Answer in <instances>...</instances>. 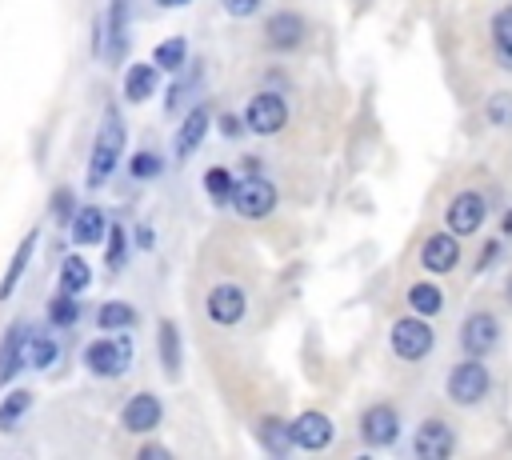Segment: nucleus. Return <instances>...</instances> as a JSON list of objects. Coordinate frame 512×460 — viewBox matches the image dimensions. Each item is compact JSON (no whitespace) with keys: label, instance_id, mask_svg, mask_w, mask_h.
I'll list each match as a JSON object with an SVG mask.
<instances>
[{"label":"nucleus","instance_id":"obj_1","mask_svg":"<svg viewBox=\"0 0 512 460\" xmlns=\"http://www.w3.org/2000/svg\"><path fill=\"white\" fill-rule=\"evenodd\" d=\"M124 140H128V132H124V120H120V108L108 104L104 108V120H100V132H96V144H92V156H88V184L92 188H104L108 184V176L120 164Z\"/></svg>","mask_w":512,"mask_h":460},{"label":"nucleus","instance_id":"obj_2","mask_svg":"<svg viewBox=\"0 0 512 460\" xmlns=\"http://www.w3.org/2000/svg\"><path fill=\"white\" fill-rule=\"evenodd\" d=\"M492 392V372L484 364V356H464L448 368V380H444V396L456 404V408H476L484 396Z\"/></svg>","mask_w":512,"mask_h":460},{"label":"nucleus","instance_id":"obj_3","mask_svg":"<svg viewBox=\"0 0 512 460\" xmlns=\"http://www.w3.org/2000/svg\"><path fill=\"white\" fill-rule=\"evenodd\" d=\"M84 368L92 376H104V380H116L132 368V336L128 332H112V336H100L84 348Z\"/></svg>","mask_w":512,"mask_h":460},{"label":"nucleus","instance_id":"obj_4","mask_svg":"<svg viewBox=\"0 0 512 460\" xmlns=\"http://www.w3.org/2000/svg\"><path fill=\"white\" fill-rule=\"evenodd\" d=\"M388 344H392V352L400 356V360H408V364H416V360H424L432 348H436V332H432V324H428V316H400L392 328H388Z\"/></svg>","mask_w":512,"mask_h":460},{"label":"nucleus","instance_id":"obj_5","mask_svg":"<svg viewBox=\"0 0 512 460\" xmlns=\"http://www.w3.org/2000/svg\"><path fill=\"white\" fill-rule=\"evenodd\" d=\"M276 204H280V192H276V184H272L268 176L248 172L244 180H236V196H232L236 216H244V220H264V216L276 212Z\"/></svg>","mask_w":512,"mask_h":460},{"label":"nucleus","instance_id":"obj_6","mask_svg":"<svg viewBox=\"0 0 512 460\" xmlns=\"http://www.w3.org/2000/svg\"><path fill=\"white\" fill-rule=\"evenodd\" d=\"M244 124H248V132H256V136H276V132L288 124V100H284L280 92H272V88L256 92V96L244 104Z\"/></svg>","mask_w":512,"mask_h":460},{"label":"nucleus","instance_id":"obj_7","mask_svg":"<svg viewBox=\"0 0 512 460\" xmlns=\"http://www.w3.org/2000/svg\"><path fill=\"white\" fill-rule=\"evenodd\" d=\"M204 312H208V320H212L216 328H232V324L244 320V312H248V296H244L240 284L220 280V284L208 288V296H204Z\"/></svg>","mask_w":512,"mask_h":460},{"label":"nucleus","instance_id":"obj_8","mask_svg":"<svg viewBox=\"0 0 512 460\" xmlns=\"http://www.w3.org/2000/svg\"><path fill=\"white\" fill-rule=\"evenodd\" d=\"M396 436H400V412L392 404L380 400V404H368L360 412V440L368 448H392Z\"/></svg>","mask_w":512,"mask_h":460},{"label":"nucleus","instance_id":"obj_9","mask_svg":"<svg viewBox=\"0 0 512 460\" xmlns=\"http://www.w3.org/2000/svg\"><path fill=\"white\" fill-rule=\"evenodd\" d=\"M484 216H488V200H484L480 192H472V188L456 192V196L448 200V208H444V224H448L456 236H472V232H480Z\"/></svg>","mask_w":512,"mask_h":460},{"label":"nucleus","instance_id":"obj_10","mask_svg":"<svg viewBox=\"0 0 512 460\" xmlns=\"http://www.w3.org/2000/svg\"><path fill=\"white\" fill-rule=\"evenodd\" d=\"M456 340H460V352L464 356H488L500 344V320L492 312H468Z\"/></svg>","mask_w":512,"mask_h":460},{"label":"nucleus","instance_id":"obj_11","mask_svg":"<svg viewBox=\"0 0 512 460\" xmlns=\"http://www.w3.org/2000/svg\"><path fill=\"white\" fill-rule=\"evenodd\" d=\"M412 452H416L420 460H448V456L456 452V432H452V424L440 420V416L420 420V428H416V436H412Z\"/></svg>","mask_w":512,"mask_h":460},{"label":"nucleus","instance_id":"obj_12","mask_svg":"<svg viewBox=\"0 0 512 460\" xmlns=\"http://www.w3.org/2000/svg\"><path fill=\"white\" fill-rule=\"evenodd\" d=\"M456 264H460V236H456L452 228L424 236V244H420V268H424V272L444 276V272H452Z\"/></svg>","mask_w":512,"mask_h":460},{"label":"nucleus","instance_id":"obj_13","mask_svg":"<svg viewBox=\"0 0 512 460\" xmlns=\"http://www.w3.org/2000/svg\"><path fill=\"white\" fill-rule=\"evenodd\" d=\"M160 420H164V404H160L156 392H136V396H128V404H124V412H120L124 432H132V436L156 432Z\"/></svg>","mask_w":512,"mask_h":460},{"label":"nucleus","instance_id":"obj_14","mask_svg":"<svg viewBox=\"0 0 512 460\" xmlns=\"http://www.w3.org/2000/svg\"><path fill=\"white\" fill-rule=\"evenodd\" d=\"M304 36H308V24H304V16L292 12V8L272 12V16L264 20V40H268V48H276V52H292V48H300Z\"/></svg>","mask_w":512,"mask_h":460},{"label":"nucleus","instance_id":"obj_15","mask_svg":"<svg viewBox=\"0 0 512 460\" xmlns=\"http://www.w3.org/2000/svg\"><path fill=\"white\" fill-rule=\"evenodd\" d=\"M332 436H336L332 420H328L324 412H316V408H308V412H300V416L292 420V440H296V448H304V452H324V448L332 444Z\"/></svg>","mask_w":512,"mask_h":460},{"label":"nucleus","instance_id":"obj_16","mask_svg":"<svg viewBox=\"0 0 512 460\" xmlns=\"http://www.w3.org/2000/svg\"><path fill=\"white\" fill-rule=\"evenodd\" d=\"M104 32H108V44H104V64H120L124 60V48H128V0H108V12H104Z\"/></svg>","mask_w":512,"mask_h":460},{"label":"nucleus","instance_id":"obj_17","mask_svg":"<svg viewBox=\"0 0 512 460\" xmlns=\"http://www.w3.org/2000/svg\"><path fill=\"white\" fill-rule=\"evenodd\" d=\"M24 340H28V324L12 320L8 332L0 336V384H8L24 368Z\"/></svg>","mask_w":512,"mask_h":460},{"label":"nucleus","instance_id":"obj_18","mask_svg":"<svg viewBox=\"0 0 512 460\" xmlns=\"http://www.w3.org/2000/svg\"><path fill=\"white\" fill-rule=\"evenodd\" d=\"M256 440H260V448H264L268 456H276V460H284V456L296 448L292 424L280 420V416H260V420H256Z\"/></svg>","mask_w":512,"mask_h":460},{"label":"nucleus","instance_id":"obj_19","mask_svg":"<svg viewBox=\"0 0 512 460\" xmlns=\"http://www.w3.org/2000/svg\"><path fill=\"white\" fill-rule=\"evenodd\" d=\"M204 132H208V104H192L188 116H184L180 128H176V160H188V156L200 148Z\"/></svg>","mask_w":512,"mask_h":460},{"label":"nucleus","instance_id":"obj_20","mask_svg":"<svg viewBox=\"0 0 512 460\" xmlns=\"http://www.w3.org/2000/svg\"><path fill=\"white\" fill-rule=\"evenodd\" d=\"M68 232H72V244H96V240L108 236V220H104V212L96 204H84V208H76Z\"/></svg>","mask_w":512,"mask_h":460},{"label":"nucleus","instance_id":"obj_21","mask_svg":"<svg viewBox=\"0 0 512 460\" xmlns=\"http://www.w3.org/2000/svg\"><path fill=\"white\" fill-rule=\"evenodd\" d=\"M36 228L16 244V252H12V260H8V268H4V280H0V300H8L12 292H16V284L24 280V272H28V264H32V252H36Z\"/></svg>","mask_w":512,"mask_h":460},{"label":"nucleus","instance_id":"obj_22","mask_svg":"<svg viewBox=\"0 0 512 460\" xmlns=\"http://www.w3.org/2000/svg\"><path fill=\"white\" fill-rule=\"evenodd\" d=\"M156 352H160L164 372L176 380V376H180V364H184V348H180V328H176V320H160V328H156Z\"/></svg>","mask_w":512,"mask_h":460},{"label":"nucleus","instance_id":"obj_23","mask_svg":"<svg viewBox=\"0 0 512 460\" xmlns=\"http://www.w3.org/2000/svg\"><path fill=\"white\" fill-rule=\"evenodd\" d=\"M160 84V68L156 64H128L124 72V100L132 104H144Z\"/></svg>","mask_w":512,"mask_h":460},{"label":"nucleus","instance_id":"obj_24","mask_svg":"<svg viewBox=\"0 0 512 460\" xmlns=\"http://www.w3.org/2000/svg\"><path fill=\"white\" fill-rule=\"evenodd\" d=\"M404 300H408V308H412L416 316H440V312H444V292H440L432 280H416V284H408Z\"/></svg>","mask_w":512,"mask_h":460},{"label":"nucleus","instance_id":"obj_25","mask_svg":"<svg viewBox=\"0 0 512 460\" xmlns=\"http://www.w3.org/2000/svg\"><path fill=\"white\" fill-rule=\"evenodd\" d=\"M492 52H496L500 68L512 72V4L492 16Z\"/></svg>","mask_w":512,"mask_h":460},{"label":"nucleus","instance_id":"obj_26","mask_svg":"<svg viewBox=\"0 0 512 460\" xmlns=\"http://www.w3.org/2000/svg\"><path fill=\"white\" fill-rule=\"evenodd\" d=\"M96 324H100V332H128L136 324V308L128 300H108V304H100Z\"/></svg>","mask_w":512,"mask_h":460},{"label":"nucleus","instance_id":"obj_27","mask_svg":"<svg viewBox=\"0 0 512 460\" xmlns=\"http://www.w3.org/2000/svg\"><path fill=\"white\" fill-rule=\"evenodd\" d=\"M56 284H60V292H76V296H80V292L92 284V268H88V260H84V256H64Z\"/></svg>","mask_w":512,"mask_h":460},{"label":"nucleus","instance_id":"obj_28","mask_svg":"<svg viewBox=\"0 0 512 460\" xmlns=\"http://www.w3.org/2000/svg\"><path fill=\"white\" fill-rule=\"evenodd\" d=\"M204 192H208V200L212 204H232V196H236V176L228 172V168H220V164H212L208 172H204Z\"/></svg>","mask_w":512,"mask_h":460},{"label":"nucleus","instance_id":"obj_29","mask_svg":"<svg viewBox=\"0 0 512 460\" xmlns=\"http://www.w3.org/2000/svg\"><path fill=\"white\" fill-rule=\"evenodd\" d=\"M28 408H32V392L24 388H12L8 396H0V432H12L28 416Z\"/></svg>","mask_w":512,"mask_h":460},{"label":"nucleus","instance_id":"obj_30","mask_svg":"<svg viewBox=\"0 0 512 460\" xmlns=\"http://www.w3.org/2000/svg\"><path fill=\"white\" fill-rule=\"evenodd\" d=\"M56 340L52 336H40V332H28V340H24V368H48V364H56Z\"/></svg>","mask_w":512,"mask_h":460},{"label":"nucleus","instance_id":"obj_31","mask_svg":"<svg viewBox=\"0 0 512 460\" xmlns=\"http://www.w3.org/2000/svg\"><path fill=\"white\" fill-rule=\"evenodd\" d=\"M184 56H188V40H184V36H168L164 44H156L152 64H156L160 72H180V68H184Z\"/></svg>","mask_w":512,"mask_h":460},{"label":"nucleus","instance_id":"obj_32","mask_svg":"<svg viewBox=\"0 0 512 460\" xmlns=\"http://www.w3.org/2000/svg\"><path fill=\"white\" fill-rule=\"evenodd\" d=\"M80 320V300L76 292H60L52 304H48V324L52 328H72Z\"/></svg>","mask_w":512,"mask_h":460},{"label":"nucleus","instance_id":"obj_33","mask_svg":"<svg viewBox=\"0 0 512 460\" xmlns=\"http://www.w3.org/2000/svg\"><path fill=\"white\" fill-rule=\"evenodd\" d=\"M104 244H108V252H104L108 268H124V260H128V228L124 224H108Z\"/></svg>","mask_w":512,"mask_h":460},{"label":"nucleus","instance_id":"obj_34","mask_svg":"<svg viewBox=\"0 0 512 460\" xmlns=\"http://www.w3.org/2000/svg\"><path fill=\"white\" fill-rule=\"evenodd\" d=\"M484 116L492 128H508L512 124V92H492L484 100Z\"/></svg>","mask_w":512,"mask_h":460},{"label":"nucleus","instance_id":"obj_35","mask_svg":"<svg viewBox=\"0 0 512 460\" xmlns=\"http://www.w3.org/2000/svg\"><path fill=\"white\" fill-rule=\"evenodd\" d=\"M196 72H200V64H192V72H184V76L168 88V96H164V112H180V108H184V100H188V92H192V84H196Z\"/></svg>","mask_w":512,"mask_h":460},{"label":"nucleus","instance_id":"obj_36","mask_svg":"<svg viewBox=\"0 0 512 460\" xmlns=\"http://www.w3.org/2000/svg\"><path fill=\"white\" fill-rule=\"evenodd\" d=\"M128 172L136 176V180H152V176H160L164 172V160L156 156V152H132V160H128Z\"/></svg>","mask_w":512,"mask_h":460},{"label":"nucleus","instance_id":"obj_37","mask_svg":"<svg viewBox=\"0 0 512 460\" xmlns=\"http://www.w3.org/2000/svg\"><path fill=\"white\" fill-rule=\"evenodd\" d=\"M48 208H52V220L56 224H72V216H76V192L72 188H56Z\"/></svg>","mask_w":512,"mask_h":460},{"label":"nucleus","instance_id":"obj_38","mask_svg":"<svg viewBox=\"0 0 512 460\" xmlns=\"http://www.w3.org/2000/svg\"><path fill=\"white\" fill-rule=\"evenodd\" d=\"M500 252H504V244H500V236H492V240H484V248H480V256H476V272H488L496 260H500Z\"/></svg>","mask_w":512,"mask_h":460},{"label":"nucleus","instance_id":"obj_39","mask_svg":"<svg viewBox=\"0 0 512 460\" xmlns=\"http://www.w3.org/2000/svg\"><path fill=\"white\" fill-rule=\"evenodd\" d=\"M220 4H224V12L236 16V20H244V16H252V12L260 8V0H220Z\"/></svg>","mask_w":512,"mask_h":460},{"label":"nucleus","instance_id":"obj_40","mask_svg":"<svg viewBox=\"0 0 512 460\" xmlns=\"http://www.w3.org/2000/svg\"><path fill=\"white\" fill-rule=\"evenodd\" d=\"M244 128H248V124H244V116H232V112H224V116H220V132H224L228 140H236Z\"/></svg>","mask_w":512,"mask_h":460},{"label":"nucleus","instance_id":"obj_41","mask_svg":"<svg viewBox=\"0 0 512 460\" xmlns=\"http://www.w3.org/2000/svg\"><path fill=\"white\" fill-rule=\"evenodd\" d=\"M132 240H136V248L152 252V248H156V232H152V224H136V228H132Z\"/></svg>","mask_w":512,"mask_h":460},{"label":"nucleus","instance_id":"obj_42","mask_svg":"<svg viewBox=\"0 0 512 460\" xmlns=\"http://www.w3.org/2000/svg\"><path fill=\"white\" fill-rule=\"evenodd\" d=\"M136 456H140V460H168V448H164V444H140Z\"/></svg>","mask_w":512,"mask_h":460},{"label":"nucleus","instance_id":"obj_43","mask_svg":"<svg viewBox=\"0 0 512 460\" xmlns=\"http://www.w3.org/2000/svg\"><path fill=\"white\" fill-rule=\"evenodd\" d=\"M500 236H512V208L500 216Z\"/></svg>","mask_w":512,"mask_h":460},{"label":"nucleus","instance_id":"obj_44","mask_svg":"<svg viewBox=\"0 0 512 460\" xmlns=\"http://www.w3.org/2000/svg\"><path fill=\"white\" fill-rule=\"evenodd\" d=\"M152 4H160V8H180V4H188V0H152Z\"/></svg>","mask_w":512,"mask_h":460},{"label":"nucleus","instance_id":"obj_45","mask_svg":"<svg viewBox=\"0 0 512 460\" xmlns=\"http://www.w3.org/2000/svg\"><path fill=\"white\" fill-rule=\"evenodd\" d=\"M504 300L512 304V272H508V280H504Z\"/></svg>","mask_w":512,"mask_h":460},{"label":"nucleus","instance_id":"obj_46","mask_svg":"<svg viewBox=\"0 0 512 460\" xmlns=\"http://www.w3.org/2000/svg\"><path fill=\"white\" fill-rule=\"evenodd\" d=\"M360 4H364V0H360Z\"/></svg>","mask_w":512,"mask_h":460}]
</instances>
